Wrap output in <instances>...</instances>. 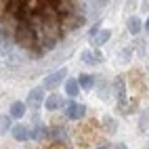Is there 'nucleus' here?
<instances>
[{"label": "nucleus", "mask_w": 149, "mask_h": 149, "mask_svg": "<svg viewBox=\"0 0 149 149\" xmlns=\"http://www.w3.org/2000/svg\"><path fill=\"white\" fill-rule=\"evenodd\" d=\"M15 40L25 48L38 46V36H36V29L32 27V23L29 21H19L17 32H15Z\"/></svg>", "instance_id": "obj_1"}, {"label": "nucleus", "mask_w": 149, "mask_h": 149, "mask_svg": "<svg viewBox=\"0 0 149 149\" xmlns=\"http://www.w3.org/2000/svg\"><path fill=\"white\" fill-rule=\"evenodd\" d=\"M65 74H67V69H65V67H61V69H57V72H53L51 76H46V78H44L42 88H44V91H51V88H55L59 82H63V80H65Z\"/></svg>", "instance_id": "obj_2"}, {"label": "nucleus", "mask_w": 149, "mask_h": 149, "mask_svg": "<svg viewBox=\"0 0 149 149\" xmlns=\"http://www.w3.org/2000/svg\"><path fill=\"white\" fill-rule=\"evenodd\" d=\"M42 99H44V88H42V86H40V88H34V91L27 95L25 107H34V109L42 107Z\"/></svg>", "instance_id": "obj_3"}, {"label": "nucleus", "mask_w": 149, "mask_h": 149, "mask_svg": "<svg viewBox=\"0 0 149 149\" xmlns=\"http://www.w3.org/2000/svg\"><path fill=\"white\" fill-rule=\"evenodd\" d=\"M86 113V107L82 103H69L67 105V118H72V120H80V118H84Z\"/></svg>", "instance_id": "obj_4"}, {"label": "nucleus", "mask_w": 149, "mask_h": 149, "mask_svg": "<svg viewBox=\"0 0 149 149\" xmlns=\"http://www.w3.org/2000/svg\"><path fill=\"white\" fill-rule=\"evenodd\" d=\"M61 105H63V99L59 97V95H48L44 99V107L48 109V111H55V109H59Z\"/></svg>", "instance_id": "obj_5"}, {"label": "nucleus", "mask_w": 149, "mask_h": 149, "mask_svg": "<svg viewBox=\"0 0 149 149\" xmlns=\"http://www.w3.org/2000/svg\"><path fill=\"white\" fill-rule=\"evenodd\" d=\"M8 116H11V118H15V120L23 118V116H25V103H21V101H15V103L11 105V109H8Z\"/></svg>", "instance_id": "obj_6"}, {"label": "nucleus", "mask_w": 149, "mask_h": 149, "mask_svg": "<svg viewBox=\"0 0 149 149\" xmlns=\"http://www.w3.org/2000/svg\"><path fill=\"white\" fill-rule=\"evenodd\" d=\"M11 132H13V136L17 139V141H25V139L29 136V130L25 128V124H17V126H13Z\"/></svg>", "instance_id": "obj_7"}, {"label": "nucleus", "mask_w": 149, "mask_h": 149, "mask_svg": "<svg viewBox=\"0 0 149 149\" xmlns=\"http://www.w3.org/2000/svg\"><path fill=\"white\" fill-rule=\"evenodd\" d=\"M65 93L69 97H76L78 93H80V84H78L76 78H67V80H65Z\"/></svg>", "instance_id": "obj_8"}, {"label": "nucleus", "mask_w": 149, "mask_h": 149, "mask_svg": "<svg viewBox=\"0 0 149 149\" xmlns=\"http://www.w3.org/2000/svg\"><path fill=\"white\" fill-rule=\"evenodd\" d=\"M126 27H128V32H130V34H139V32L143 29V21H141L139 17H130V19L126 21Z\"/></svg>", "instance_id": "obj_9"}, {"label": "nucleus", "mask_w": 149, "mask_h": 149, "mask_svg": "<svg viewBox=\"0 0 149 149\" xmlns=\"http://www.w3.org/2000/svg\"><path fill=\"white\" fill-rule=\"evenodd\" d=\"M82 61H84V63H101V61H103V55H101V53L84 51V53H82Z\"/></svg>", "instance_id": "obj_10"}, {"label": "nucleus", "mask_w": 149, "mask_h": 149, "mask_svg": "<svg viewBox=\"0 0 149 149\" xmlns=\"http://www.w3.org/2000/svg\"><path fill=\"white\" fill-rule=\"evenodd\" d=\"M109 38H111V32H109V29H103V32H99V34L93 38V44H95V46H103Z\"/></svg>", "instance_id": "obj_11"}, {"label": "nucleus", "mask_w": 149, "mask_h": 149, "mask_svg": "<svg viewBox=\"0 0 149 149\" xmlns=\"http://www.w3.org/2000/svg\"><path fill=\"white\" fill-rule=\"evenodd\" d=\"M78 84H80V88H93V84H95V78L91 76V74H84V76H80V80H78Z\"/></svg>", "instance_id": "obj_12"}, {"label": "nucleus", "mask_w": 149, "mask_h": 149, "mask_svg": "<svg viewBox=\"0 0 149 149\" xmlns=\"http://www.w3.org/2000/svg\"><path fill=\"white\" fill-rule=\"evenodd\" d=\"M103 124H105V130L109 132V134H116V130H118V122L113 120V118H105V120H103Z\"/></svg>", "instance_id": "obj_13"}, {"label": "nucleus", "mask_w": 149, "mask_h": 149, "mask_svg": "<svg viewBox=\"0 0 149 149\" xmlns=\"http://www.w3.org/2000/svg\"><path fill=\"white\" fill-rule=\"evenodd\" d=\"M11 128V118L8 116H0V134H4Z\"/></svg>", "instance_id": "obj_14"}, {"label": "nucleus", "mask_w": 149, "mask_h": 149, "mask_svg": "<svg viewBox=\"0 0 149 149\" xmlns=\"http://www.w3.org/2000/svg\"><path fill=\"white\" fill-rule=\"evenodd\" d=\"M97 34H99V23H95V25L91 27V38H95Z\"/></svg>", "instance_id": "obj_15"}, {"label": "nucleus", "mask_w": 149, "mask_h": 149, "mask_svg": "<svg viewBox=\"0 0 149 149\" xmlns=\"http://www.w3.org/2000/svg\"><path fill=\"white\" fill-rule=\"evenodd\" d=\"M116 149H126V145H124V143H118V145H116Z\"/></svg>", "instance_id": "obj_16"}, {"label": "nucleus", "mask_w": 149, "mask_h": 149, "mask_svg": "<svg viewBox=\"0 0 149 149\" xmlns=\"http://www.w3.org/2000/svg\"><path fill=\"white\" fill-rule=\"evenodd\" d=\"M145 29L149 32V17H147V21H145Z\"/></svg>", "instance_id": "obj_17"}, {"label": "nucleus", "mask_w": 149, "mask_h": 149, "mask_svg": "<svg viewBox=\"0 0 149 149\" xmlns=\"http://www.w3.org/2000/svg\"><path fill=\"white\" fill-rule=\"evenodd\" d=\"M97 149H109V147L107 145H101V147H97Z\"/></svg>", "instance_id": "obj_18"}]
</instances>
